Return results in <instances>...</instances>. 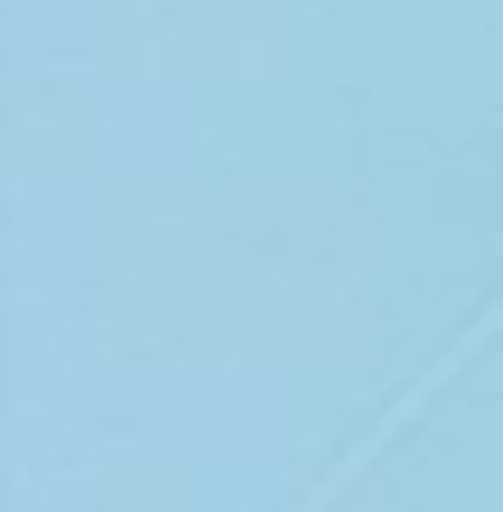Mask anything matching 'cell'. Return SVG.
<instances>
[{"mask_svg":"<svg viewBox=\"0 0 503 512\" xmlns=\"http://www.w3.org/2000/svg\"><path fill=\"white\" fill-rule=\"evenodd\" d=\"M494 336H503V289H494V308H476V317H466V326H457V336H448V345H438V364H429L420 382H401V391H392V401H382V419H373V429H364V438H354V447H345V457H336V466H327V475H317V485H308V503H299V512H327V503H336V494L354 485V475H364V466L382 457V447H392V438L410 429V419H420V410L438 401V391H448V382H457L466 364H476V354H485Z\"/></svg>","mask_w":503,"mask_h":512,"instance_id":"6da1fadb","label":"cell"}]
</instances>
